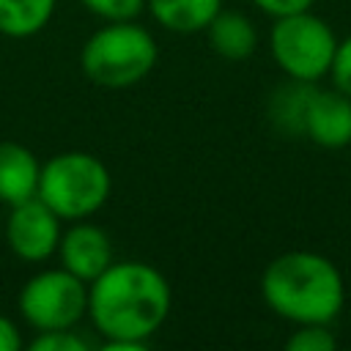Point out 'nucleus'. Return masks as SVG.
Wrapping results in <instances>:
<instances>
[{"label": "nucleus", "instance_id": "6ab92c4d", "mask_svg": "<svg viewBox=\"0 0 351 351\" xmlns=\"http://www.w3.org/2000/svg\"><path fill=\"white\" fill-rule=\"evenodd\" d=\"M252 3L274 19L288 16V14H299V11H310V5H313V0H252Z\"/></svg>", "mask_w": 351, "mask_h": 351}, {"label": "nucleus", "instance_id": "7ed1b4c3", "mask_svg": "<svg viewBox=\"0 0 351 351\" xmlns=\"http://www.w3.org/2000/svg\"><path fill=\"white\" fill-rule=\"evenodd\" d=\"M159 58L154 36L137 22H107L80 49L82 74L107 90H123L143 82Z\"/></svg>", "mask_w": 351, "mask_h": 351}, {"label": "nucleus", "instance_id": "39448f33", "mask_svg": "<svg viewBox=\"0 0 351 351\" xmlns=\"http://www.w3.org/2000/svg\"><path fill=\"white\" fill-rule=\"evenodd\" d=\"M269 47L277 66L288 77L315 82L324 74H329L337 52V38L321 16L310 11H299L274 19V27L269 33Z\"/></svg>", "mask_w": 351, "mask_h": 351}, {"label": "nucleus", "instance_id": "0eeeda50", "mask_svg": "<svg viewBox=\"0 0 351 351\" xmlns=\"http://www.w3.org/2000/svg\"><path fill=\"white\" fill-rule=\"evenodd\" d=\"M60 217L36 195L11 206L8 219L3 222V239L19 261L41 263L58 252L60 241Z\"/></svg>", "mask_w": 351, "mask_h": 351}, {"label": "nucleus", "instance_id": "1a4fd4ad", "mask_svg": "<svg viewBox=\"0 0 351 351\" xmlns=\"http://www.w3.org/2000/svg\"><path fill=\"white\" fill-rule=\"evenodd\" d=\"M304 137L321 148H343L351 143V96L343 90H321L315 88L307 115H304Z\"/></svg>", "mask_w": 351, "mask_h": 351}, {"label": "nucleus", "instance_id": "20e7f679", "mask_svg": "<svg viewBox=\"0 0 351 351\" xmlns=\"http://www.w3.org/2000/svg\"><path fill=\"white\" fill-rule=\"evenodd\" d=\"M112 192L107 165L88 151H63L41 165L38 197L66 222L93 217Z\"/></svg>", "mask_w": 351, "mask_h": 351}, {"label": "nucleus", "instance_id": "f8f14e48", "mask_svg": "<svg viewBox=\"0 0 351 351\" xmlns=\"http://www.w3.org/2000/svg\"><path fill=\"white\" fill-rule=\"evenodd\" d=\"M315 93V82H304V80H293L288 77V82L277 85L274 93L269 96V121L280 134L288 137H304V115H307V104Z\"/></svg>", "mask_w": 351, "mask_h": 351}, {"label": "nucleus", "instance_id": "4be33fe9", "mask_svg": "<svg viewBox=\"0 0 351 351\" xmlns=\"http://www.w3.org/2000/svg\"><path fill=\"white\" fill-rule=\"evenodd\" d=\"M0 239H3V219H0Z\"/></svg>", "mask_w": 351, "mask_h": 351}, {"label": "nucleus", "instance_id": "412c9836", "mask_svg": "<svg viewBox=\"0 0 351 351\" xmlns=\"http://www.w3.org/2000/svg\"><path fill=\"white\" fill-rule=\"evenodd\" d=\"M148 343H137V340H104L101 351H145Z\"/></svg>", "mask_w": 351, "mask_h": 351}, {"label": "nucleus", "instance_id": "ddd939ff", "mask_svg": "<svg viewBox=\"0 0 351 351\" xmlns=\"http://www.w3.org/2000/svg\"><path fill=\"white\" fill-rule=\"evenodd\" d=\"M151 16L170 33H197L222 11V0H145Z\"/></svg>", "mask_w": 351, "mask_h": 351}, {"label": "nucleus", "instance_id": "4468645a", "mask_svg": "<svg viewBox=\"0 0 351 351\" xmlns=\"http://www.w3.org/2000/svg\"><path fill=\"white\" fill-rule=\"evenodd\" d=\"M58 0H0V33L8 38H30L41 33Z\"/></svg>", "mask_w": 351, "mask_h": 351}, {"label": "nucleus", "instance_id": "f257e3e1", "mask_svg": "<svg viewBox=\"0 0 351 351\" xmlns=\"http://www.w3.org/2000/svg\"><path fill=\"white\" fill-rule=\"evenodd\" d=\"M170 285L145 261H112L88 285V318L104 340L148 343L167 321Z\"/></svg>", "mask_w": 351, "mask_h": 351}, {"label": "nucleus", "instance_id": "423d86ee", "mask_svg": "<svg viewBox=\"0 0 351 351\" xmlns=\"http://www.w3.org/2000/svg\"><path fill=\"white\" fill-rule=\"evenodd\" d=\"M19 315L33 332L74 329L88 315V282L58 269L33 274L19 291Z\"/></svg>", "mask_w": 351, "mask_h": 351}, {"label": "nucleus", "instance_id": "a211bd4d", "mask_svg": "<svg viewBox=\"0 0 351 351\" xmlns=\"http://www.w3.org/2000/svg\"><path fill=\"white\" fill-rule=\"evenodd\" d=\"M332 82L337 90L348 93L351 96V36L337 41V52H335V60H332Z\"/></svg>", "mask_w": 351, "mask_h": 351}, {"label": "nucleus", "instance_id": "9b49d317", "mask_svg": "<svg viewBox=\"0 0 351 351\" xmlns=\"http://www.w3.org/2000/svg\"><path fill=\"white\" fill-rule=\"evenodd\" d=\"M208 44L225 60H244L258 47V30L241 11H219L206 27Z\"/></svg>", "mask_w": 351, "mask_h": 351}, {"label": "nucleus", "instance_id": "9d476101", "mask_svg": "<svg viewBox=\"0 0 351 351\" xmlns=\"http://www.w3.org/2000/svg\"><path fill=\"white\" fill-rule=\"evenodd\" d=\"M41 162L36 154L14 140H0V203L16 206L38 195Z\"/></svg>", "mask_w": 351, "mask_h": 351}, {"label": "nucleus", "instance_id": "f03ea898", "mask_svg": "<svg viewBox=\"0 0 351 351\" xmlns=\"http://www.w3.org/2000/svg\"><path fill=\"white\" fill-rule=\"evenodd\" d=\"M261 296L271 313L299 324H329L340 315L346 285L340 269L310 250L277 255L261 277Z\"/></svg>", "mask_w": 351, "mask_h": 351}, {"label": "nucleus", "instance_id": "6e6552de", "mask_svg": "<svg viewBox=\"0 0 351 351\" xmlns=\"http://www.w3.org/2000/svg\"><path fill=\"white\" fill-rule=\"evenodd\" d=\"M58 258L66 271H71L74 277L90 285L112 263V241L104 228L88 219H74L60 233Z\"/></svg>", "mask_w": 351, "mask_h": 351}, {"label": "nucleus", "instance_id": "f3484780", "mask_svg": "<svg viewBox=\"0 0 351 351\" xmlns=\"http://www.w3.org/2000/svg\"><path fill=\"white\" fill-rule=\"evenodd\" d=\"M88 346L90 343L74 329H49V332H36L30 351H88Z\"/></svg>", "mask_w": 351, "mask_h": 351}, {"label": "nucleus", "instance_id": "dca6fc26", "mask_svg": "<svg viewBox=\"0 0 351 351\" xmlns=\"http://www.w3.org/2000/svg\"><path fill=\"white\" fill-rule=\"evenodd\" d=\"M90 14L104 22H129L137 19L145 8V0H80Z\"/></svg>", "mask_w": 351, "mask_h": 351}, {"label": "nucleus", "instance_id": "aec40b11", "mask_svg": "<svg viewBox=\"0 0 351 351\" xmlns=\"http://www.w3.org/2000/svg\"><path fill=\"white\" fill-rule=\"evenodd\" d=\"M22 348V335L19 326L0 313V351H19Z\"/></svg>", "mask_w": 351, "mask_h": 351}, {"label": "nucleus", "instance_id": "2eb2a0df", "mask_svg": "<svg viewBox=\"0 0 351 351\" xmlns=\"http://www.w3.org/2000/svg\"><path fill=\"white\" fill-rule=\"evenodd\" d=\"M337 346L329 324H299V329L288 337V351H332Z\"/></svg>", "mask_w": 351, "mask_h": 351}]
</instances>
